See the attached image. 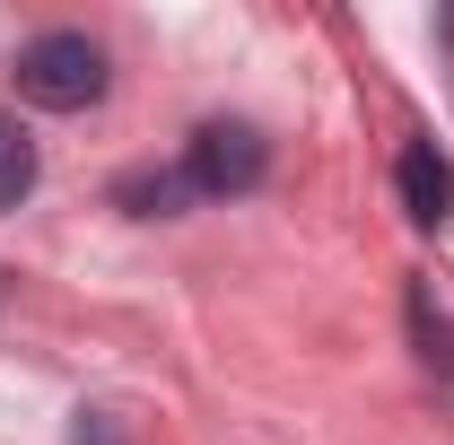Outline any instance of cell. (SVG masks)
Returning a JSON list of instances; mask_svg holds the SVG:
<instances>
[{"label":"cell","instance_id":"obj_1","mask_svg":"<svg viewBox=\"0 0 454 445\" xmlns=\"http://www.w3.org/2000/svg\"><path fill=\"white\" fill-rule=\"evenodd\" d=\"M9 79H18V97L44 113H88L97 97H106V53L88 44V35H35V44H18V61H9Z\"/></svg>","mask_w":454,"mask_h":445},{"label":"cell","instance_id":"obj_2","mask_svg":"<svg viewBox=\"0 0 454 445\" xmlns=\"http://www.w3.org/2000/svg\"><path fill=\"white\" fill-rule=\"evenodd\" d=\"M262 167H271V149H262L254 122H201L192 149H184V183H192V192H219V201L227 192H254Z\"/></svg>","mask_w":454,"mask_h":445},{"label":"cell","instance_id":"obj_3","mask_svg":"<svg viewBox=\"0 0 454 445\" xmlns=\"http://www.w3.org/2000/svg\"><path fill=\"white\" fill-rule=\"evenodd\" d=\"M394 183H402V210H411L419 227H437V219L454 210V167H446V149H437V140H411V149H402V167H394Z\"/></svg>","mask_w":454,"mask_h":445},{"label":"cell","instance_id":"obj_4","mask_svg":"<svg viewBox=\"0 0 454 445\" xmlns=\"http://www.w3.org/2000/svg\"><path fill=\"white\" fill-rule=\"evenodd\" d=\"M114 201H122L131 219H175V210L192 201V183H184V167H175V175L140 167V175H122V183H114Z\"/></svg>","mask_w":454,"mask_h":445},{"label":"cell","instance_id":"obj_5","mask_svg":"<svg viewBox=\"0 0 454 445\" xmlns=\"http://www.w3.org/2000/svg\"><path fill=\"white\" fill-rule=\"evenodd\" d=\"M35 192V140L18 131V113H0V210H18Z\"/></svg>","mask_w":454,"mask_h":445},{"label":"cell","instance_id":"obj_6","mask_svg":"<svg viewBox=\"0 0 454 445\" xmlns=\"http://www.w3.org/2000/svg\"><path fill=\"white\" fill-rule=\"evenodd\" d=\"M411 324H419V340H428V367H446V376H454V324L428 315V297H411Z\"/></svg>","mask_w":454,"mask_h":445},{"label":"cell","instance_id":"obj_7","mask_svg":"<svg viewBox=\"0 0 454 445\" xmlns=\"http://www.w3.org/2000/svg\"><path fill=\"white\" fill-rule=\"evenodd\" d=\"M70 445H122V428H114L106 410H79V428H70Z\"/></svg>","mask_w":454,"mask_h":445}]
</instances>
